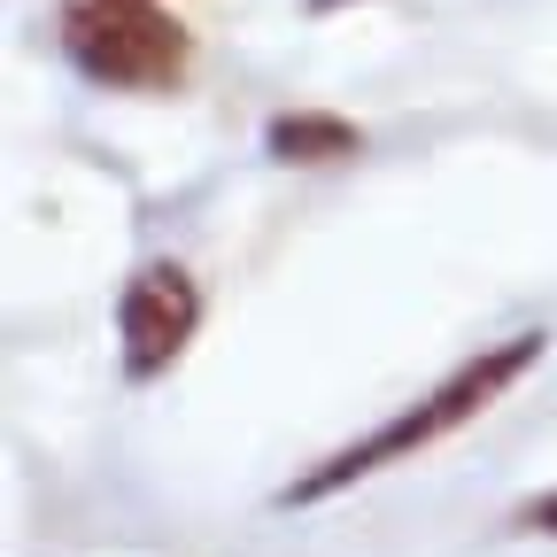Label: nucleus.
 I'll use <instances>...</instances> for the list:
<instances>
[{"label": "nucleus", "instance_id": "7ed1b4c3", "mask_svg": "<svg viewBox=\"0 0 557 557\" xmlns=\"http://www.w3.org/2000/svg\"><path fill=\"white\" fill-rule=\"evenodd\" d=\"M201 325V287L186 278V263H139L132 287L116 302V333H124V380H163L186 341Z\"/></svg>", "mask_w": 557, "mask_h": 557}, {"label": "nucleus", "instance_id": "f257e3e1", "mask_svg": "<svg viewBox=\"0 0 557 557\" xmlns=\"http://www.w3.org/2000/svg\"><path fill=\"white\" fill-rule=\"evenodd\" d=\"M527 364H542V333H511L504 348H487V357H472L465 372H449L426 403H410L403 418H387L380 434H364L357 449H341L333 465H318L310 480H295L287 487V504H318V496H333V487H348V480H364V472H380V465H395V457H410V449H426V442H442V434H457L472 410H487Z\"/></svg>", "mask_w": 557, "mask_h": 557}, {"label": "nucleus", "instance_id": "20e7f679", "mask_svg": "<svg viewBox=\"0 0 557 557\" xmlns=\"http://www.w3.org/2000/svg\"><path fill=\"white\" fill-rule=\"evenodd\" d=\"M271 156L278 163H341V156H357V124H341L325 109H295V116H271Z\"/></svg>", "mask_w": 557, "mask_h": 557}, {"label": "nucleus", "instance_id": "423d86ee", "mask_svg": "<svg viewBox=\"0 0 557 557\" xmlns=\"http://www.w3.org/2000/svg\"><path fill=\"white\" fill-rule=\"evenodd\" d=\"M325 9H341V0H310V16H325Z\"/></svg>", "mask_w": 557, "mask_h": 557}, {"label": "nucleus", "instance_id": "f03ea898", "mask_svg": "<svg viewBox=\"0 0 557 557\" xmlns=\"http://www.w3.org/2000/svg\"><path fill=\"white\" fill-rule=\"evenodd\" d=\"M62 54L94 86L156 94L186 70V24L163 0H70L62 9Z\"/></svg>", "mask_w": 557, "mask_h": 557}, {"label": "nucleus", "instance_id": "39448f33", "mask_svg": "<svg viewBox=\"0 0 557 557\" xmlns=\"http://www.w3.org/2000/svg\"><path fill=\"white\" fill-rule=\"evenodd\" d=\"M519 527H542V534H557V496H549V504H534V511H519Z\"/></svg>", "mask_w": 557, "mask_h": 557}]
</instances>
